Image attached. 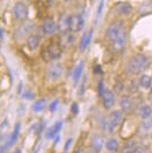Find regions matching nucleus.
Masks as SVG:
<instances>
[{
	"mask_svg": "<svg viewBox=\"0 0 152 153\" xmlns=\"http://www.w3.org/2000/svg\"><path fill=\"white\" fill-rule=\"evenodd\" d=\"M150 64V60L146 55H135L132 56L125 65V71L129 75H137L140 74L142 71H144Z\"/></svg>",
	"mask_w": 152,
	"mask_h": 153,
	"instance_id": "obj_1",
	"label": "nucleus"
},
{
	"mask_svg": "<svg viewBox=\"0 0 152 153\" xmlns=\"http://www.w3.org/2000/svg\"><path fill=\"white\" fill-rule=\"evenodd\" d=\"M63 74V65L59 62H51L47 67L46 75L48 77L49 81H57L60 79Z\"/></svg>",
	"mask_w": 152,
	"mask_h": 153,
	"instance_id": "obj_2",
	"label": "nucleus"
},
{
	"mask_svg": "<svg viewBox=\"0 0 152 153\" xmlns=\"http://www.w3.org/2000/svg\"><path fill=\"white\" fill-rule=\"evenodd\" d=\"M61 55H62V48L56 42H51L42 53V56L45 57V60H47V57L51 60H57L61 57Z\"/></svg>",
	"mask_w": 152,
	"mask_h": 153,
	"instance_id": "obj_3",
	"label": "nucleus"
},
{
	"mask_svg": "<svg viewBox=\"0 0 152 153\" xmlns=\"http://www.w3.org/2000/svg\"><path fill=\"white\" fill-rule=\"evenodd\" d=\"M124 33V25L121 21H116L113 22L111 25L108 26L107 30H105V38L109 41H113L116 38H118L121 34Z\"/></svg>",
	"mask_w": 152,
	"mask_h": 153,
	"instance_id": "obj_4",
	"label": "nucleus"
},
{
	"mask_svg": "<svg viewBox=\"0 0 152 153\" xmlns=\"http://www.w3.org/2000/svg\"><path fill=\"white\" fill-rule=\"evenodd\" d=\"M13 14H14L15 19L19 20V21L26 20L27 16H28V7H27V5L22 1L16 2L14 5V7H13Z\"/></svg>",
	"mask_w": 152,
	"mask_h": 153,
	"instance_id": "obj_5",
	"label": "nucleus"
},
{
	"mask_svg": "<svg viewBox=\"0 0 152 153\" xmlns=\"http://www.w3.org/2000/svg\"><path fill=\"white\" fill-rule=\"evenodd\" d=\"M69 24H70V30L73 33H78L84 27V18L82 14H74L69 18Z\"/></svg>",
	"mask_w": 152,
	"mask_h": 153,
	"instance_id": "obj_6",
	"label": "nucleus"
},
{
	"mask_svg": "<svg viewBox=\"0 0 152 153\" xmlns=\"http://www.w3.org/2000/svg\"><path fill=\"white\" fill-rule=\"evenodd\" d=\"M74 42H75V36L70 32H67V33L61 34L60 40H59V45L61 46L62 49H69L74 45Z\"/></svg>",
	"mask_w": 152,
	"mask_h": 153,
	"instance_id": "obj_7",
	"label": "nucleus"
},
{
	"mask_svg": "<svg viewBox=\"0 0 152 153\" xmlns=\"http://www.w3.org/2000/svg\"><path fill=\"white\" fill-rule=\"evenodd\" d=\"M41 29L46 35H54L55 32L57 30V25L51 18H46L42 22Z\"/></svg>",
	"mask_w": 152,
	"mask_h": 153,
	"instance_id": "obj_8",
	"label": "nucleus"
},
{
	"mask_svg": "<svg viewBox=\"0 0 152 153\" xmlns=\"http://www.w3.org/2000/svg\"><path fill=\"white\" fill-rule=\"evenodd\" d=\"M69 18L67 14H61L60 18H59V21H57V30L63 34V33H67L70 30V24H69Z\"/></svg>",
	"mask_w": 152,
	"mask_h": 153,
	"instance_id": "obj_9",
	"label": "nucleus"
},
{
	"mask_svg": "<svg viewBox=\"0 0 152 153\" xmlns=\"http://www.w3.org/2000/svg\"><path fill=\"white\" fill-rule=\"evenodd\" d=\"M125 45H127L125 33L121 34L118 38H116L115 40L111 41V47H113V51H122L125 48Z\"/></svg>",
	"mask_w": 152,
	"mask_h": 153,
	"instance_id": "obj_10",
	"label": "nucleus"
},
{
	"mask_svg": "<svg viewBox=\"0 0 152 153\" xmlns=\"http://www.w3.org/2000/svg\"><path fill=\"white\" fill-rule=\"evenodd\" d=\"M91 39H92V30H88L83 33V35L81 36V40H80V45H78L80 51H86V49L88 48L91 42Z\"/></svg>",
	"mask_w": 152,
	"mask_h": 153,
	"instance_id": "obj_11",
	"label": "nucleus"
},
{
	"mask_svg": "<svg viewBox=\"0 0 152 153\" xmlns=\"http://www.w3.org/2000/svg\"><path fill=\"white\" fill-rule=\"evenodd\" d=\"M32 28H33V25L29 24V22H25L20 27H18L16 32H15V38L16 39H22L27 36L31 32H32Z\"/></svg>",
	"mask_w": 152,
	"mask_h": 153,
	"instance_id": "obj_12",
	"label": "nucleus"
},
{
	"mask_svg": "<svg viewBox=\"0 0 152 153\" xmlns=\"http://www.w3.org/2000/svg\"><path fill=\"white\" fill-rule=\"evenodd\" d=\"M102 100H103V105L107 110L111 109L115 104V95L113 91L110 90H105L104 95L102 96Z\"/></svg>",
	"mask_w": 152,
	"mask_h": 153,
	"instance_id": "obj_13",
	"label": "nucleus"
},
{
	"mask_svg": "<svg viewBox=\"0 0 152 153\" xmlns=\"http://www.w3.org/2000/svg\"><path fill=\"white\" fill-rule=\"evenodd\" d=\"M122 119H123V114H122V111H119V110L113 111V112L109 115V118H108L109 123L113 125L114 128H116L121 123H122Z\"/></svg>",
	"mask_w": 152,
	"mask_h": 153,
	"instance_id": "obj_14",
	"label": "nucleus"
},
{
	"mask_svg": "<svg viewBox=\"0 0 152 153\" xmlns=\"http://www.w3.org/2000/svg\"><path fill=\"white\" fill-rule=\"evenodd\" d=\"M62 125H63V122H62V120L56 122V123H55L51 128H48V131L46 132V138H47V139H53V138H55V137L59 134V132L61 131Z\"/></svg>",
	"mask_w": 152,
	"mask_h": 153,
	"instance_id": "obj_15",
	"label": "nucleus"
},
{
	"mask_svg": "<svg viewBox=\"0 0 152 153\" xmlns=\"http://www.w3.org/2000/svg\"><path fill=\"white\" fill-rule=\"evenodd\" d=\"M83 70H84V62L83 61H80L78 63L76 64L74 70H73V81H74L75 84H77V82L81 79L82 74H83Z\"/></svg>",
	"mask_w": 152,
	"mask_h": 153,
	"instance_id": "obj_16",
	"label": "nucleus"
},
{
	"mask_svg": "<svg viewBox=\"0 0 152 153\" xmlns=\"http://www.w3.org/2000/svg\"><path fill=\"white\" fill-rule=\"evenodd\" d=\"M119 105H121V109H122V111L123 112H131V110H132V108H133V104H132V101H131V98L130 97H127V96H123L122 98H121V101H119Z\"/></svg>",
	"mask_w": 152,
	"mask_h": 153,
	"instance_id": "obj_17",
	"label": "nucleus"
},
{
	"mask_svg": "<svg viewBox=\"0 0 152 153\" xmlns=\"http://www.w3.org/2000/svg\"><path fill=\"white\" fill-rule=\"evenodd\" d=\"M137 151H138V144L136 140L127 141L122 147V153H136Z\"/></svg>",
	"mask_w": 152,
	"mask_h": 153,
	"instance_id": "obj_18",
	"label": "nucleus"
},
{
	"mask_svg": "<svg viewBox=\"0 0 152 153\" xmlns=\"http://www.w3.org/2000/svg\"><path fill=\"white\" fill-rule=\"evenodd\" d=\"M152 115V108L148 104H143L140 105L139 109H138V116H139L142 119H149Z\"/></svg>",
	"mask_w": 152,
	"mask_h": 153,
	"instance_id": "obj_19",
	"label": "nucleus"
},
{
	"mask_svg": "<svg viewBox=\"0 0 152 153\" xmlns=\"http://www.w3.org/2000/svg\"><path fill=\"white\" fill-rule=\"evenodd\" d=\"M116 10L117 12L122 15H130L132 13V7L130 4L127 2H119L116 5Z\"/></svg>",
	"mask_w": 152,
	"mask_h": 153,
	"instance_id": "obj_20",
	"label": "nucleus"
},
{
	"mask_svg": "<svg viewBox=\"0 0 152 153\" xmlns=\"http://www.w3.org/2000/svg\"><path fill=\"white\" fill-rule=\"evenodd\" d=\"M19 132H20V124L16 123L15 124V128H14V131H13L12 134L10 136V138L7 139V143H6L5 147H10V146H12V145L15 144V141L18 139V136H19Z\"/></svg>",
	"mask_w": 152,
	"mask_h": 153,
	"instance_id": "obj_21",
	"label": "nucleus"
},
{
	"mask_svg": "<svg viewBox=\"0 0 152 153\" xmlns=\"http://www.w3.org/2000/svg\"><path fill=\"white\" fill-rule=\"evenodd\" d=\"M138 84H139L140 87L143 88V89L148 90L151 88L152 85V78L150 75H146V74H144V75H142L139 77V81H138Z\"/></svg>",
	"mask_w": 152,
	"mask_h": 153,
	"instance_id": "obj_22",
	"label": "nucleus"
},
{
	"mask_svg": "<svg viewBox=\"0 0 152 153\" xmlns=\"http://www.w3.org/2000/svg\"><path fill=\"white\" fill-rule=\"evenodd\" d=\"M105 149L109 153H114L118 150V140L116 138H110L105 141Z\"/></svg>",
	"mask_w": 152,
	"mask_h": 153,
	"instance_id": "obj_23",
	"label": "nucleus"
},
{
	"mask_svg": "<svg viewBox=\"0 0 152 153\" xmlns=\"http://www.w3.org/2000/svg\"><path fill=\"white\" fill-rule=\"evenodd\" d=\"M91 147L95 152H100L103 147V139L100 136H94L91 139Z\"/></svg>",
	"mask_w": 152,
	"mask_h": 153,
	"instance_id": "obj_24",
	"label": "nucleus"
},
{
	"mask_svg": "<svg viewBox=\"0 0 152 153\" xmlns=\"http://www.w3.org/2000/svg\"><path fill=\"white\" fill-rule=\"evenodd\" d=\"M39 43H40V41H39V38L37 35H28L27 36V47L29 49H32V51L37 49L39 47Z\"/></svg>",
	"mask_w": 152,
	"mask_h": 153,
	"instance_id": "obj_25",
	"label": "nucleus"
},
{
	"mask_svg": "<svg viewBox=\"0 0 152 153\" xmlns=\"http://www.w3.org/2000/svg\"><path fill=\"white\" fill-rule=\"evenodd\" d=\"M45 108H46V100L45 98H41V100L37 101V102L33 104V106H32V109H33L34 112H41Z\"/></svg>",
	"mask_w": 152,
	"mask_h": 153,
	"instance_id": "obj_26",
	"label": "nucleus"
},
{
	"mask_svg": "<svg viewBox=\"0 0 152 153\" xmlns=\"http://www.w3.org/2000/svg\"><path fill=\"white\" fill-rule=\"evenodd\" d=\"M101 126H102V130H103V132H104V133H113V132H114V130H115V128H113V125L109 123V120H108V119H104V120L102 122Z\"/></svg>",
	"mask_w": 152,
	"mask_h": 153,
	"instance_id": "obj_27",
	"label": "nucleus"
},
{
	"mask_svg": "<svg viewBox=\"0 0 152 153\" xmlns=\"http://www.w3.org/2000/svg\"><path fill=\"white\" fill-rule=\"evenodd\" d=\"M103 7H104V0H101L100 4H98V7H97V12H96V16H95V22H98L103 12Z\"/></svg>",
	"mask_w": 152,
	"mask_h": 153,
	"instance_id": "obj_28",
	"label": "nucleus"
},
{
	"mask_svg": "<svg viewBox=\"0 0 152 153\" xmlns=\"http://www.w3.org/2000/svg\"><path fill=\"white\" fill-rule=\"evenodd\" d=\"M97 92H98V96L102 97L103 95H104V92H105V88H104V82L103 81H100L98 82V85H97Z\"/></svg>",
	"mask_w": 152,
	"mask_h": 153,
	"instance_id": "obj_29",
	"label": "nucleus"
},
{
	"mask_svg": "<svg viewBox=\"0 0 152 153\" xmlns=\"http://www.w3.org/2000/svg\"><path fill=\"white\" fill-rule=\"evenodd\" d=\"M57 105H59V101H57V100H54V101L51 103V105H49V110H51V112H55V111H56Z\"/></svg>",
	"mask_w": 152,
	"mask_h": 153,
	"instance_id": "obj_30",
	"label": "nucleus"
},
{
	"mask_svg": "<svg viewBox=\"0 0 152 153\" xmlns=\"http://www.w3.org/2000/svg\"><path fill=\"white\" fill-rule=\"evenodd\" d=\"M70 110H72V112H73L74 115H77V114H78V111H80V109H78V104H77V103H74V104L72 105Z\"/></svg>",
	"mask_w": 152,
	"mask_h": 153,
	"instance_id": "obj_31",
	"label": "nucleus"
},
{
	"mask_svg": "<svg viewBox=\"0 0 152 153\" xmlns=\"http://www.w3.org/2000/svg\"><path fill=\"white\" fill-rule=\"evenodd\" d=\"M72 144H73V138H69L67 143H66V145H64V152L67 153L68 152V150H69V147L72 146Z\"/></svg>",
	"mask_w": 152,
	"mask_h": 153,
	"instance_id": "obj_32",
	"label": "nucleus"
},
{
	"mask_svg": "<svg viewBox=\"0 0 152 153\" xmlns=\"http://www.w3.org/2000/svg\"><path fill=\"white\" fill-rule=\"evenodd\" d=\"M24 97L27 98V100H32L33 98V94H31L29 91H26L25 94H24Z\"/></svg>",
	"mask_w": 152,
	"mask_h": 153,
	"instance_id": "obj_33",
	"label": "nucleus"
},
{
	"mask_svg": "<svg viewBox=\"0 0 152 153\" xmlns=\"http://www.w3.org/2000/svg\"><path fill=\"white\" fill-rule=\"evenodd\" d=\"M94 73H95V74H96V73H101V67H100V65H95Z\"/></svg>",
	"mask_w": 152,
	"mask_h": 153,
	"instance_id": "obj_34",
	"label": "nucleus"
},
{
	"mask_svg": "<svg viewBox=\"0 0 152 153\" xmlns=\"http://www.w3.org/2000/svg\"><path fill=\"white\" fill-rule=\"evenodd\" d=\"M59 140H60V136L57 134V136L55 137V141H54V145H57V144H59Z\"/></svg>",
	"mask_w": 152,
	"mask_h": 153,
	"instance_id": "obj_35",
	"label": "nucleus"
},
{
	"mask_svg": "<svg viewBox=\"0 0 152 153\" xmlns=\"http://www.w3.org/2000/svg\"><path fill=\"white\" fill-rule=\"evenodd\" d=\"M46 2H47V4H49V5H51V4L54 2V0H46Z\"/></svg>",
	"mask_w": 152,
	"mask_h": 153,
	"instance_id": "obj_36",
	"label": "nucleus"
},
{
	"mask_svg": "<svg viewBox=\"0 0 152 153\" xmlns=\"http://www.w3.org/2000/svg\"><path fill=\"white\" fill-rule=\"evenodd\" d=\"M4 38V33H2V30H1V28H0V39Z\"/></svg>",
	"mask_w": 152,
	"mask_h": 153,
	"instance_id": "obj_37",
	"label": "nucleus"
},
{
	"mask_svg": "<svg viewBox=\"0 0 152 153\" xmlns=\"http://www.w3.org/2000/svg\"><path fill=\"white\" fill-rule=\"evenodd\" d=\"M74 153H83V152H82V150H80V149H77V150H76V151H75V152H74Z\"/></svg>",
	"mask_w": 152,
	"mask_h": 153,
	"instance_id": "obj_38",
	"label": "nucleus"
},
{
	"mask_svg": "<svg viewBox=\"0 0 152 153\" xmlns=\"http://www.w3.org/2000/svg\"><path fill=\"white\" fill-rule=\"evenodd\" d=\"M13 153H21V151H20V150H16L15 152H13Z\"/></svg>",
	"mask_w": 152,
	"mask_h": 153,
	"instance_id": "obj_39",
	"label": "nucleus"
},
{
	"mask_svg": "<svg viewBox=\"0 0 152 153\" xmlns=\"http://www.w3.org/2000/svg\"><path fill=\"white\" fill-rule=\"evenodd\" d=\"M63 1H70V0H63Z\"/></svg>",
	"mask_w": 152,
	"mask_h": 153,
	"instance_id": "obj_40",
	"label": "nucleus"
},
{
	"mask_svg": "<svg viewBox=\"0 0 152 153\" xmlns=\"http://www.w3.org/2000/svg\"><path fill=\"white\" fill-rule=\"evenodd\" d=\"M151 4H152V0H151Z\"/></svg>",
	"mask_w": 152,
	"mask_h": 153,
	"instance_id": "obj_41",
	"label": "nucleus"
},
{
	"mask_svg": "<svg viewBox=\"0 0 152 153\" xmlns=\"http://www.w3.org/2000/svg\"><path fill=\"white\" fill-rule=\"evenodd\" d=\"M136 153H138V152H136Z\"/></svg>",
	"mask_w": 152,
	"mask_h": 153,
	"instance_id": "obj_42",
	"label": "nucleus"
},
{
	"mask_svg": "<svg viewBox=\"0 0 152 153\" xmlns=\"http://www.w3.org/2000/svg\"><path fill=\"white\" fill-rule=\"evenodd\" d=\"M64 153H66V152H64Z\"/></svg>",
	"mask_w": 152,
	"mask_h": 153,
	"instance_id": "obj_43",
	"label": "nucleus"
}]
</instances>
